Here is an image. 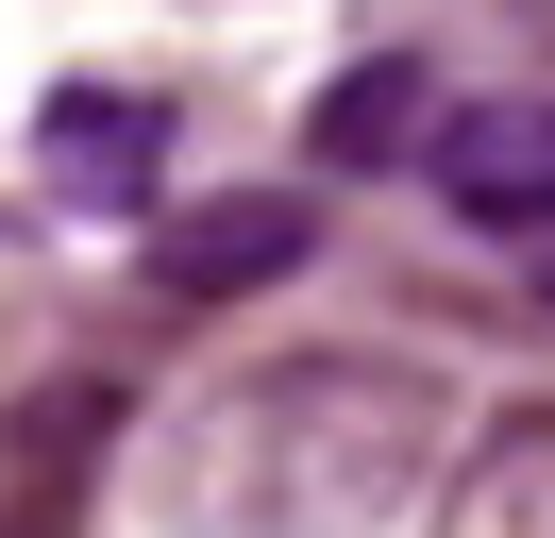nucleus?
<instances>
[{"label":"nucleus","mask_w":555,"mask_h":538,"mask_svg":"<svg viewBox=\"0 0 555 538\" xmlns=\"http://www.w3.org/2000/svg\"><path fill=\"white\" fill-rule=\"evenodd\" d=\"M438 370L404 354H270L203 387L152 454V522L169 538H387L438 471Z\"/></svg>","instance_id":"obj_1"},{"label":"nucleus","mask_w":555,"mask_h":538,"mask_svg":"<svg viewBox=\"0 0 555 538\" xmlns=\"http://www.w3.org/2000/svg\"><path fill=\"white\" fill-rule=\"evenodd\" d=\"M102 471H118V387L102 370L0 404V538H85L102 522Z\"/></svg>","instance_id":"obj_2"},{"label":"nucleus","mask_w":555,"mask_h":538,"mask_svg":"<svg viewBox=\"0 0 555 538\" xmlns=\"http://www.w3.org/2000/svg\"><path fill=\"white\" fill-rule=\"evenodd\" d=\"M421 185L472 235H555V101H438L421 118Z\"/></svg>","instance_id":"obj_3"},{"label":"nucleus","mask_w":555,"mask_h":538,"mask_svg":"<svg viewBox=\"0 0 555 538\" xmlns=\"http://www.w3.org/2000/svg\"><path fill=\"white\" fill-rule=\"evenodd\" d=\"M320 253V202L286 185H236V202H152V303H236V286H286Z\"/></svg>","instance_id":"obj_4"},{"label":"nucleus","mask_w":555,"mask_h":538,"mask_svg":"<svg viewBox=\"0 0 555 538\" xmlns=\"http://www.w3.org/2000/svg\"><path fill=\"white\" fill-rule=\"evenodd\" d=\"M35 152H51V185H68L85 219H152V202H169V101L152 85H51Z\"/></svg>","instance_id":"obj_5"},{"label":"nucleus","mask_w":555,"mask_h":538,"mask_svg":"<svg viewBox=\"0 0 555 538\" xmlns=\"http://www.w3.org/2000/svg\"><path fill=\"white\" fill-rule=\"evenodd\" d=\"M421 118H438V85H421V51H353L337 85H320L304 152H320V168H404V152H421Z\"/></svg>","instance_id":"obj_6"},{"label":"nucleus","mask_w":555,"mask_h":538,"mask_svg":"<svg viewBox=\"0 0 555 538\" xmlns=\"http://www.w3.org/2000/svg\"><path fill=\"white\" fill-rule=\"evenodd\" d=\"M454 538H555V404H521L454 488Z\"/></svg>","instance_id":"obj_7"}]
</instances>
